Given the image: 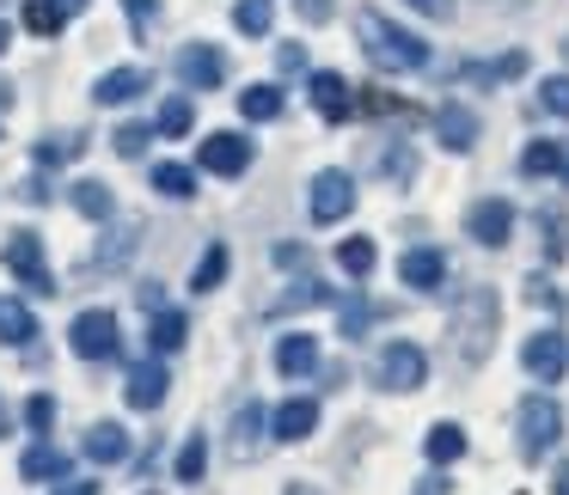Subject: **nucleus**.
Returning <instances> with one entry per match:
<instances>
[{"label": "nucleus", "mask_w": 569, "mask_h": 495, "mask_svg": "<svg viewBox=\"0 0 569 495\" xmlns=\"http://www.w3.org/2000/svg\"><path fill=\"white\" fill-rule=\"evenodd\" d=\"M356 38H361V50H368V62L380 68V74H417V68H429V43H422L417 31L392 26L386 13H373V7L356 13Z\"/></svg>", "instance_id": "f257e3e1"}, {"label": "nucleus", "mask_w": 569, "mask_h": 495, "mask_svg": "<svg viewBox=\"0 0 569 495\" xmlns=\"http://www.w3.org/2000/svg\"><path fill=\"white\" fill-rule=\"evenodd\" d=\"M496 324H502V300H496V287H466V294L453 300V348H459V361L478 367V361L496 348Z\"/></svg>", "instance_id": "f03ea898"}, {"label": "nucleus", "mask_w": 569, "mask_h": 495, "mask_svg": "<svg viewBox=\"0 0 569 495\" xmlns=\"http://www.w3.org/2000/svg\"><path fill=\"white\" fill-rule=\"evenodd\" d=\"M563 441V410H557V397H527L520 404V458H545L551 446Z\"/></svg>", "instance_id": "7ed1b4c3"}, {"label": "nucleus", "mask_w": 569, "mask_h": 495, "mask_svg": "<svg viewBox=\"0 0 569 495\" xmlns=\"http://www.w3.org/2000/svg\"><path fill=\"white\" fill-rule=\"evenodd\" d=\"M68 343H74L80 361H117V348H123V336H117V319L104 306L80 312L74 331H68Z\"/></svg>", "instance_id": "20e7f679"}, {"label": "nucleus", "mask_w": 569, "mask_h": 495, "mask_svg": "<svg viewBox=\"0 0 569 495\" xmlns=\"http://www.w3.org/2000/svg\"><path fill=\"white\" fill-rule=\"evenodd\" d=\"M373 373H380L386 392H417V385L429 380V355H422L417 343H386L380 348V367H373Z\"/></svg>", "instance_id": "39448f33"}, {"label": "nucleus", "mask_w": 569, "mask_h": 495, "mask_svg": "<svg viewBox=\"0 0 569 495\" xmlns=\"http://www.w3.org/2000/svg\"><path fill=\"white\" fill-rule=\"evenodd\" d=\"M7 270H13L19 282L31 287V294H56L50 263H43V239H38V233H13V239H7Z\"/></svg>", "instance_id": "423d86ee"}, {"label": "nucleus", "mask_w": 569, "mask_h": 495, "mask_svg": "<svg viewBox=\"0 0 569 495\" xmlns=\"http://www.w3.org/2000/svg\"><path fill=\"white\" fill-rule=\"evenodd\" d=\"M197 160H202V172H214V178H239V172H251V141L233 135V129H214L197 148Z\"/></svg>", "instance_id": "0eeeda50"}, {"label": "nucleus", "mask_w": 569, "mask_h": 495, "mask_svg": "<svg viewBox=\"0 0 569 495\" xmlns=\"http://www.w3.org/2000/svg\"><path fill=\"white\" fill-rule=\"evenodd\" d=\"M349 209H356V178H349V172H319V178H312V221L337 226Z\"/></svg>", "instance_id": "6e6552de"}, {"label": "nucleus", "mask_w": 569, "mask_h": 495, "mask_svg": "<svg viewBox=\"0 0 569 495\" xmlns=\"http://www.w3.org/2000/svg\"><path fill=\"white\" fill-rule=\"evenodd\" d=\"M520 361H527V373L539 385H557L569 373V343L557 331H539V336H527V348H520Z\"/></svg>", "instance_id": "1a4fd4ad"}, {"label": "nucleus", "mask_w": 569, "mask_h": 495, "mask_svg": "<svg viewBox=\"0 0 569 495\" xmlns=\"http://www.w3.org/2000/svg\"><path fill=\"white\" fill-rule=\"evenodd\" d=\"M307 92H312V111H319L325 123H349V117H356V87H349L343 74H331V68H319V74L307 80Z\"/></svg>", "instance_id": "9d476101"}, {"label": "nucleus", "mask_w": 569, "mask_h": 495, "mask_svg": "<svg viewBox=\"0 0 569 495\" xmlns=\"http://www.w3.org/2000/svg\"><path fill=\"white\" fill-rule=\"evenodd\" d=\"M178 80L190 92H214L227 80V55L214 43H190V50H178Z\"/></svg>", "instance_id": "9b49d317"}, {"label": "nucleus", "mask_w": 569, "mask_h": 495, "mask_svg": "<svg viewBox=\"0 0 569 495\" xmlns=\"http://www.w3.org/2000/svg\"><path fill=\"white\" fill-rule=\"evenodd\" d=\"M466 233L478 239V245H508V233H515V209H508L502 196H483V202H471V214H466Z\"/></svg>", "instance_id": "f8f14e48"}, {"label": "nucleus", "mask_w": 569, "mask_h": 495, "mask_svg": "<svg viewBox=\"0 0 569 495\" xmlns=\"http://www.w3.org/2000/svg\"><path fill=\"white\" fill-rule=\"evenodd\" d=\"M398 282H405V287H417V294H435V287L447 282V257H441L435 245L405 251V257H398Z\"/></svg>", "instance_id": "ddd939ff"}, {"label": "nucleus", "mask_w": 569, "mask_h": 495, "mask_svg": "<svg viewBox=\"0 0 569 495\" xmlns=\"http://www.w3.org/2000/svg\"><path fill=\"white\" fill-rule=\"evenodd\" d=\"M435 135H441L447 153H471V148H478V117H471L466 104L447 99L441 111H435Z\"/></svg>", "instance_id": "4468645a"}, {"label": "nucleus", "mask_w": 569, "mask_h": 495, "mask_svg": "<svg viewBox=\"0 0 569 495\" xmlns=\"http://www.w3.org/2000/svg\"><path fill=\"white\" fill-rule=\"evenodd\" d=\"M166 385H172V380H166V367H160V361H141V367L136 373H129V410H160L166 404Z\"/></svg>", "instance_id": "2eb2a0df"}, {"label": "nucleus", "mask_w": 569, "mask_h": 495, "mask_svg": "<svg viewBox=\"0 0 569 495\" xmlns=\"http://www.w3.org/2000/svg\"><path fill=\"white\" fill-rule=\"evenodd\" d=\"M270 428H276V441H307V434L319 428V404H312V397H288L270 416Z\"/></svg>", "instance_id": "dca6fc26"}, {"label": "nucleus", "mask_w": 569, "mask_h": 495, "mask_svg": "<svg viewBox=\"0 0 569 495\" xmlns=\"http://www.w3.org/2000/svg\"><path fill=\"white\" fill-rule=\"evenodd\" d=\"M276 367H282L288 380H300V373H312V367H319V336H307V331H288L282 343H276Z\"/></svg>", "instance_id": "f3484780"}, {"label": "nucleus", "mask_w": 569, "mask_h": 495, "mask_svg": "<svg viewBox=\"0 0 569 495\" xmlns=\"http://www.w3.org/2000/svg\"><path fill=\"white\" fill-rule=\"evenodd\" d=\"M148 87H153L148 68H111V74L92 87V99H99V104H129V99H141Z\"/></svg>", "instance_id": "a211bd4d"}, {"label": "nucleus", "mask_w": 569, "mask_h": 495, "mask_svg": "<svg viewBox=\"0 0 569 495\" xmlns=\"http://www.w3.org/2000/svg\"><path fill=\"white\" fill-rule=\"evenodd\" d=\"M19 477H26V483H62V477H68V453H56L50 441L26 446V458H19Z\"/></svg>", "instance_id": "6ab92c4d"}, {"label": "nucleus", "mask_w": 569, "mask_h": 495, "mask_svg": "<svg viewBox=\"0 0 569 495\" xmlns=\"http://www.w3.org/2000/svg\"><path fill=\"white\" fill-rule=\"evenodd\" d=\"M263 453V404H239V416H233V458H258Z\"/></svg>", "instance_id": "aec40b11"}, {"label": "nucleus", "mask_w": 569, "mask_h": 495, "mask_svg": "<svg viewBox=\"0 0 569 495\" xmlns=\"http://www.w3.org/2000/svg\"><path fill=\"white\" fill-rule=\"evenodd\" d=\"M282 87H270V80H258V87L239 92V117H251V123H276L282 117Z\"/></svg>", "instance_id": "412c9836"}, {"label": "nucleus", "mask_w": 569, "mask_h": 495, "mask_svg": "<svg viewBox=\"0 0 569 495\" xmlns=\"http://www.w3.org/2000/svg\"><path fill=\"white\" fill-rule=\"evenodd\" d=\"M87 458H92V465H117V458H129V434L117 428V422L87 428Z\"/></svg>", "instance_id": "4be33fe9"}, {"label": "nucleus", "mask_w": 569, "mask_h": 495, "mask_svg": "<svg viewBox=\"0 0 569 495\" xmlns=\"http://www.w3.org/2000/svg\"><path fill=\"white\" fill-rule=\"evenodd\" d=\"M422 453H429V465H453V458H466V428H459V422H435L429 441H422Z\"/></svg>", "instance_id": "5701e85b"}, {"label": "nucleus", "mask_w": 569, "mask_h": 495, "mask_svg": "<svg viewBox=\"0 0 569 495\" xmlns=\"http://www.w3.org/2000/svg\"><path fill=\"white\" fill-rule=\"evenodd\" d=\"M68 190H74V209L87 214V221H111V214H117L111 184H99V178H80V184H68Z\"/></svg>", "instance_id": "b1692460"}, {"label": "nucleus", "mask_w": 569, "mask_h": 495, "mask_svg": "<svg viewBox=\"0 0 569 495\" xmlns=\"http://www.w3.org/2000/svg\"><path fill=\"white\" fill-rule=\"evenodd\" d=\"M31 336H38V324H31V306H19V300H0V343L26 348Z\"/></svg>", "instance_id": "393cba45"}, {"label": "nucleus", "mask_w": 569, "mask_h": 495, "mask_svg": "<svg viewBox=\"0 0 569 495\" xmlns=\"http://www.w3.org/2000/svg\"><path fill=\"white\" fill-rule=\"evenodd\" d=\"M557 160H563V141H527V153H520V172H527V178H551Z\"/></svg>", "instance_id": "a878e982"}, {"label": "nucleus", "mask_w": 569, "mask_h": 495, "mask_svg": "<svg viewBox=\"0 0 569 495\" xmlns=\"http://www.w3.org/2000/svg\"><path fill=\"white\" fill-rule=\"evenodd\" d=\"M184 331H190V324H184V312H153V348H160V355H172V348H184Z\"/></svg>", "instance_id": "bb28decb"}, {"label": "nucleus", "mask_w": 569, "mask_h": 495, "mask_svg": "<svg viewBox=\"0 0 569 495\" xmlns=\"http://www.w3.org/2000/svg\"><path fill=\"white\" fill-rule=\"evenodd\" d=\"M153 190H160V196H190V190H197V172L166 160V165H153Z\"/></svg>", "instance_id": "cd10ccee"}, {"label": "nucleus", "mask_w": 569, "mask_h": 495, "mask_svg": "<svg viewBox=\"0 0 569 495\" xmlns=\"http://www.w3.org/2000/svg\"><path fill=\"white\" fill-rule=\"evenodd\" d=\"M270 19H276L270 0H239V7H233V26L246 31V38H263V31H270Z\"/></svg>", "instance_id": "c85d7f7f"}, {"label": "nucleus", "mask_w": 569, "mask_h": 495, "mask_svg": "<svg viewBox=\"0 0 569 495\" xmlns=\"http://www.w3.org/2000/svg\"><path fill=\"white\" fill-rule=\"evenodd\" d=\"M520 74H527V55H502V62H471L466 68V80H483V87H490V80H520Z\"/></svg>", "instance_id": "c756f323"}, {"label": "nucleus", "mask_w": 569, "mask_h": 495, "mask_svg": "<svg viewBox=\"0 0 569 495\" xmlns=\"http://www.w3.org/2000/svg\"><path fill=\"white\" fill-rule=\"evenodd\" d=\"M356 111L361 117H410V104L392 99V92H380V87H361L356 92Z\"/></svg>", "instance_id": "7c9ffc66"}, {"label": "nucleus", "mask_w": 569, "mask_h": 495, "mask_svg": "<svg viewBox=\"0 0 569 495\" xmlns=\"http://www.w3.org/2000/svg\"><path fill=\"white\" fill-rule=\"evenodd\" d=\"M62 26H68V13L56 7V0H31L26 7V31H38V38H56Z\"/></svg>", "instance_id": "2f4dec72"}, {"label": "nucleus", "mask_w": 569, "mask_h": 495, "mask_svg": "<svg viewBox=\"0 0 569 495\" xmlns=\"http://www.w3.org/2000/svg\"><path fill=\"white\" fill-rule=\"evenodd\" d=\"M373 257H380V251H373V239H343V245H337V263H343L356 282L373 270Z\"/></svg>", "instance_id": "473e14b6"}, {"label": "nucleus", "mask_w": 569, "mask_h": 495, "mask_svg": "<svg viewBox=\"0 0 569 495\" xmlns=\"http://www.w3.org/2000/svg\"><path fill=\"white\" fill-rule=\"evenodd\" d=\"M221 275H227V245H209V251H202V263H197V275H190V287L209 294V287H221Z\"/></svg>", "instance_id": "72a5a7b5"}, {"label": "nucleus", "mask_w": 569, "mask_h": 495, "mask_svg": "<svg viewBox=\"0 0 569 495\" xmlns=\"http://www.w3.org/2000/svg\"><path fill=\"white\" fill-rule=\"evenodd\" d=\"M87 153V135H50L38 141V165H62V160H80Z\"/></svg>", "instance_id": "f704fd0d"}, {"label": "nucleus", "mask_w": 569, "mask_h": 495, "mask_svg": "<svg viewBox=\"0 0 569 495\" xmlns=\"http://www.w3.org/2000/svg\"><path fill=\"white\" fill-rule=\"evenodd\" d=\"M325 300H331V287L312 282V275H307V282H295V294L276 300V312H307V306H325Z\"/></svg>", "instance_id": "c9c22d12"}, {"label": "nucleus", "mask_w": 569, "mask_h": 495, "mask_svg": "<svg viewBox=\"0 0 569 495\" xmlns=\"http://www.w3.org/2000/svg\"><path fill=\"white\" fill-rule=\"evenodd\" d=\"M202 471H209V446H202V434H190V441L178 446V477L202 483Z\"/></svg>", "instance_id": "e433bc0d"}, {"label": "nucleus", "mask_w": 569, "mask_h": 495, "mask_svg": "<svg viewBox=\"0 0 569 495\" xmlns=\"http://www.w3.org/2000/svg\"><path fill=\"white\" fill-rule=\"evenodd\" d=\"M190 123H197V104H190V99H166L160 135H190Z\"/></svg>", "instance_id": "4c0bfd02"}, {"label": "nucleus", "mask_w": 569, "mask_h": 495, "mask_svg": "<svg viewBox=\"0 0 569 495\" xmlns=\"http://www.w3.org/2000/svg\"><path fill=\"white\" fill-rule=\"evenodd\" d=\"M148 141H153V129H148V123H123V129L111 135V148L123 153V160H141V153H148Z\"/></svg>", "instance_id": "58836bf2"}, {"label": "nucleus", "mask_w": 569, "mask_h": 495, "mask_svg": "<svg viewBox=\"0 0 569 495\" xmlns=\"http://www.w3.org/2000/svg\"><path fill=\"white\" fill-rule=\"evenodd\" d=\"M539 104L569 123V74H551V80H545V87H539Z\"/></svg>", "instance_id": "ea45409f"}, {"label": "nucleus", "mask_w": 569, "mask_h": 495, "mask_svg": "<svg viewBox=\"0 0 569 495\" xmlns=\"http://www.w3.org/2000/svg\"><path fill=\"white\" fill-rule=\"evenodd\" d=\"M373 319H380V306H368L361 294H356V300H343V336H361Z\"/></svg>", "instance_id": "a19ab883"}, {"label": "nucleus", "mask_w": 569, "mask_h": 495, "mask_svg": "<svg viewBox=\"0 0 569 495\" xmlns=\"http://www.w3.org/2000/svg\"><path fill=\"white\" fill-rule=\"evenodd\" d=\"M380 172L398 178V184H410V172H417V153H410V148H392V153L380 160Z\"/></svg>", "instance_id": "79ce46f5"}, {"label": "nucleus", "mask_w": 569, "mask_h": 495, "mask_svg": "<svg viewBox=\"0 0 569 495\" xmlns=\"http://www.w3.org/2000/svg\"><path fill=\"white\" fill-rule=\"evenodd\" d=\"M123 13H129V26H136V31H148L153 19H160V0H123Z\"/></svg>", "instance_id": "37998d69"}, {"label": "nucleus", "mask_w": 569, "mask_h": 495, "mask_svg": "<svg viewBox=\"0 0 569 495\" xmlns=\"http://www.w3.org/2000/svg\"><path fill=\"white\" fill-rule=\"evenodd\" d=\"M26 422H31V428H38V434H43V428H50V422H56V397H43V392H38V397H31V404H26Z\"/></svg>", "instance_id": "c03bdc74"}, {"label": "nucleus", "mask_w": 569, "mask_h": 495, "mask_svg": "<svg viewBox=\"0 0 569 495\" xmlns=\"http://www.w3.org/2000/svg\"><path fill=\"white\" fill-rule=\"evenodd\" d=\"M276 68H282V74H307V50H300V43H282V50H276Z\"/></svg>", "instance_id": "a18cd8bd"}, {"label": "nucleus", "mask_w": 569, "mask_h": 495, "mask_svg": "<svg viewBox=\"0 0 569 495\" xmlns=\"http://www.w3.org/2000/svg\"><path fill=\"white\" fill-rule=\"evenodd\" d=\"M410 7H417L422 19H435V26H447V19H453V7H459V0H410Z\"/></svg>", "instance_id": "49530a36"}, {"label": "nucleus", "mask_w": 569, "mask_h": 495, "mask_svg": "<svg viewBox=\"0 0 569 495\" xmlns=\"http://www.w3.org/2000/svg\"><path fill=\"white\" fill-rule=\"evenodd\" d=\"M295 13L307 19V26H325V19H331V0H295Z\"/></svg>", "instance_id": "de8ad7c7"}, {"label": "nucleus", "mask_w": 569, "mask_h": 495, "mask_svg": "<svg viewBox=\"0 0 569 495\" xmlns=\"http://www.w3.org/2000/svg\"><path fill=\"white\" fill-rule=\"evenodd\" d=\"M527 300H539V306H551V312H563V300L551 294V282H545V275H532L527 282Z\"/></svg>", "instance_id": "09e8293b"}, {"label": "nucleus", "mask_w": 569, "mask_h": 495, "mask_svg": "<svg viewBox=\"0 0 569 495\" xmlns=\"http://www.w3.org/2000/svg\"><path fill=\"white\" fill-rule=\"evenodd\" d=\"M56 495H99V483H62Z\"/></svg>", "instance_id": "8fccbe9b"}, {"label": "nucleus", "mask_w": 569, "mask_h": 495, "mask_svg": "<svg viewBox=\"0 0 569 495\" xmlns=\"http://www.w3.org/2000/svg\"><path fill=\"white\" fill-rule=\"evenodd\" d=\"M56 7H62V13H68V19H74V13H87L92 0H56Z\"/></svg>", "instance_id": "3c124183"}, {"label": "nucleus", "mask_w": 569, "mask_h": 495, "mask_svg": "<svg viewBox=\"0 0 569 495\" xmlns=\"http://www.w3.org/2000/svg\"><path fill=\"white\" fill-rule=\"evenodd\" d=\"M551 489H557V495H569V465H557V477H551Z\"/></svg>", "instance_id": "603ef678"}, {"label": "nucleus", "mask_w": 569, "mask_h": 495, "mask_svg": "<svg viewBox=\"0 0 569 495\" xmlns=\"http://www.w3.org/2000/svg\"><path fill=\"white\" fill-rule=\"evenodd\" d=\"M557 178H563V184H569V148H563V160H557Z\"/></svg>", "instance_id": "864d4df0"}, {"label": "nucleus", "mask_w": 569, "mask_h": 495, "mask_svg": "<svg viewBox=\"0 0 569 495\" xmlns=\"http://www.w3.org/2000/svg\"><path fill=\"white\" fill-rule=\"evenodd\" d=\"M288 495H325V489H312V483H295V489H288Z\"/></svg>", "instance_id": "5fc2aeb1"}, {"label": "nucleus", "mask_w": 569, "mask_h": 495, "mask_svg": "<svg viewBox=\"0 0 569 495\" xmlns=\"http://www.w3.org/2000/svg\"><path fill=\"white\" fill-rule=\"evenodd\" d=\"M0 50H7V19H0Z\"/></svg>", "instance_id": "6e6d98bb"}, {"label": "nucleus", "mask_w": 569, "mask_h": 495, "mask_svg": "<svg viewBox=\"0 0 569 495\" xmlns=\"http://www.w3.org/2000/svg\"><path fill=\"white\" fill-rule=\"evenodd\" d=\"M0 434H7V410H0Z\"/></svg>", "instance_id": "4d7b16f0"}, {"label": "nucleus", "mask_w": 569, "mask_h": 495, "mask_svg": "<svg viewBox=\"0 0 569 495\" xmlns=\"http://www.w3.org/2000/svg\"><path fill=\"white\" fill-rule=\"evenodd\" d=\"M563 55H569V43H563Z\"/></svg>", "instance_id": "13d9d810"}]
</instances>
